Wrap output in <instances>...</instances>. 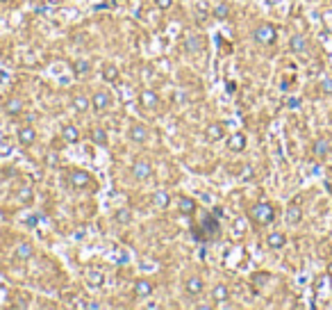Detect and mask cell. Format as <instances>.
I'll return each instance as SVG.
<instances>
[{
    "label": "cell",
    "instance_id": "1",
    "mask_svg": "<svg viewBox=\"0 0 332 310\" xmlns=\"http://www.w3.org/2000/svg\"><path fill=\"white\" fill-rule=\"evenodd\" d=\"M248 217L257 226H269V224H273V219H275V208H273L271 203H266V201H259V203H255L248 210Z\"/></svg>",
    "mask_w": 332,
    "mask_h": 310
},
{
    "label": "cell",
    "instance_id": "2",
    "mask_svg": "<svg viewBox=\"0 0 332 310\" xmlns=\"http://www.w3.org/2000/svg\"><path fill=\"white\" fill-rule=\"evenodd\" d=\"M216 235H219V219H216V214H205L203 226H200V230H194V237L200 240V242H210Z\"/></svg>",
    "mask_w": 332,
    "mask_h": 310
},
{
    "label": "cell",
    "instance_id": "3",
    "mask_svg": "<svg viewBox=\"0 0 332 310\" xmlns=\"http://www.w3.org/2000/svg\"><path fill=\"white\" fill-rule=\"evenodd\" d=\"M253 39L262 46H271V44H275V39H278V30H275V25H271V23H262V25L255 28Z\"/></svg>",
    "mask_w": 332,
    "mask_h": 310
},
{
    "label": "cell",
    "instance_id": "4",
    "mask_svg": "<svg viewBox=\"0 0 332 310\" xmlns=\"http://www.w3.org/2000/svg\"><path fill=\"white\" fill-rule=\"evenodd\" d=\"M84 283H87L89 290H100L105 285V272L91 267V269H87V274H84Z\"/></svg>",
    "mask_w": 332,
    "mask_h": 310
},
{
    "label": "cell",
    "instance_id": "5",
    "mask_svg": "<svg viewBox=\"0 0 332 310\" xmlns=\"http://www.w3.org/2000/svg\"><path fill=\"white\" fill-rule=\"evenodd\" d=\"M68 182L75 189H84V187H89V185H93V178H91L89 171L75 169V171H71V176H68Z\"/></svg>",
    "mask_w": 332,
    "mask_h": 310
},
{
    "label": "cell",
    "instance_id": "6",
    "mask_svg": "<svg viewBox=\"0 0 332 310\" xmlns=\"http://www.w3.org/2000/svg\"><path fill=\"white\" fill-rule=\"evenodd\" d=\"M132 176H135L136 180H148L152 176V164L148 162V160H144V158H139L132 164Z\"/></svg>",
    "mask_w": 332,
    "mask_h": 310
},
{
    "label": "cell",
    "instance_id": "7",
    "mask_svg": "<svg viewBox=\"0 0 332 310\" xmlns=\"http://www.w3.org/2000/svg\"><path fill=\"white\" fill-rule=\"evenodd\" d=\"M223 137H226V123L214 121L205 128V139H207V142H221Z\"/></svg>",
    "mask_w": 332,
    "mask_h": 310
},
{
    "label": "cell",
    "instance_id": "8",
    "mask_svg": "<svg viewBox=\"0 0 332 310\" xmlns=\"http://www.w3.org/2000/svg\"><path fill=\"white\" fill-rule=\"evenodd\" d=\"M139 103H141V107H144V110H155V107L159 105L157 91H152V89H141V91H139Z\"/></svg>",
    "mask_w": 332,
    "mask_h": 310
},
{
    "label": "cell",
    "instance_id": "9",
    "mask_svg": "<svg viewBox=\"0 0 332 310\" xmlns=\"http://www.w3.org/2000/svg\"><path fill=\"white\" fill-rule=\"evenodd\" d=\"M151 203L155 210H166V208L171 205V194H168L166 189H155L151 196Z\"/></svg>",
    "mask_w": 332,
    "mask_h": 310
},
{
    "label": "cell",
    "instance_id": "10",
    "mask_svg": "<svg viewBox=\"0 0 332 310\" xmlns=\"http://www.w3.org/2000/svg\"><path fill=\"white\" fill-rule=\"evenodd\" d=\"M91 105L93 110H98V112H105L112 107V96L107 94V91H96L93 96H91Z\"/></svg>",
    "mask_w": 332,
    "mask_h": 310
},
{
    "label": "cell",
    "instance_id": "11",
    "mask_svg": "<svg viewBox=\"0 0 332 310\" xmlns=\"http://www.w3.org/2000/svg\"><path fill=\"white\" fill-rule=\"evenodd\" d=\"M16 139H18L21 146H32L37 142V130L32 128V126H23V128H18V132H16Z\"/></svg>",
    "mask_w": 332,
    "mask_h": 310
},
{
    "label": "cell",
    "instance_id": "12",
    "mask_svg": "<svg viewBox=\"0 0 332 310\" xmlns=\"http://www.w3.org/2000/svg\"><path fill=\"white\" fill-rule=\"evenodd\" d=\"M152 290H155V285H152L151 280L139 278V280H135V288H132V292H135V296H139V299H148V296L152 294Z\"/></svg>",
    "mask_w": 332,
    "mask_h": 310
},
{
    "label": "cell",
    "instance_id": "13",
    "mask_svg": "<svg viewBox=\"0 0 332 310\" xmlns=\"http://www.w3.org/2000/svg\"><path fill=\"white\" fill-rule=\"evenodd\" d=\"M128 137L135 144H144L146 139H148V128H146L144 123H135V126H130Z\"/></svg>",
    "mask_w": 332,
    "mask_h": 310
},
{
    "label": "cell",
    "instance_id": "14",
    "mask_svg": "<svg viewBox=\"0 0 332 310\" xmlns=\"http://www.w3.org/2000/svg\"><path fill=\"white\" fill-rule=\"evenodd\" d=\"M178 210H180V214H184V217H191V214L198 210V203L191 196H180L178 198Z\"/></svg>",
    "mask_w": 332,
    "mask_h": 310
},
{
    "label": "cell",
    "instance_id": "15",
    "mask_svg": "<svg viewBox=\"0 0 332 310\" xmlns=\"http://www.w3.org/2000/svg\"><path fill=\"white\" fill-rule=\"evenodd\" d=\"M203 288H205V280L200 278V276H196V274H194V276H189L187 280H184V290H187L189 294H200V292H203Z\"/></svg>",
    "mask_w": 332,
    "mask_h": 310
},
{
    "label": "cell",
    "instance_id": "16",
    "mask_svg": "<svg viewBox=\"0 0 332 310\" xmlns=\"http://www.w3.org/2000/svg\"><path fill=\"white\" fill-rule=\"evenodd\" d=\"M211 299H214V303H223V306H226L227 299H230V290H227V285L216 283L214 290H211Z\"/></svg>",
    "mask_w": 332,
    "mask_h": 310
},
{
    "label": "cell",
    "instance_id": "17",
    "mask_svg": "<svg viewBox=\"0 0 332 310\" xmlns=\"http://www.w3.org/2000/svg\"><path fill=\"white\" fill-rule=\"evenodd\" d=\"M227 148L234 153H239L246 148V135L243 132H234V135L227 137Z\"/></svg>",
    "mask_w": 332,
    "mask_h": 310
},
{
    "label": "cell",
    "instance_id": "18",
    "mask_svg": "<svg viewBox=\"0 0 332 310\" xmlns=\"http://www.w3.org/2000/svg\"><path fill=\"white\" fill-rule=\"evenodd\" d=\"M285 244H287V235L285 233H271L269 237H266V246L273 249V251L285 249Z\"/></svg>",
    "mask_w": 332,
    "mask_h": 310
},
{
    "label": "cell",
    "instance_id": "19",
    "mask_svg": "<svg viewBox=\"0 0 332 310\" xmlns=\"http://www.w3.org/2000/svg\"><path fill=\"white\" fill-rule=\"evenodd\" d=\"M61 137H64L66 144H77V142L82 139V135H80V130H77L75 126H64V128H61Z\"/></svg>",
    "mask_w": 332,
    "mask_h": 310
},
{
    "label": "cell",
    "instance_id": "20",
    "mask_svg": "<svg viewBox=\"0 0 332 310\" xmlns=\"http://www.w3.org/2000/svg\"><path fill=\"white\" fill-rule=\"evenodd\" d=\"M5 112H7L9 116H18V114L23 112V98H18V96L7 98V103H5Z\"/></svg>",
    "mask_w": 332,
    "mask_h": 310
},
{
    "label": "cell",
    "instance_id": "21",
    "mask_svg": "<svg viewBox=\"0 0 332 310\" xmlns=\"http://www.w3.org/2000/svg\"><path fill=\"white\" fill-rule=\"evenodd\" d=\"M289 50L291 53H305L307 50V39L302 37V34H294V37L289 39Z\"/></svg>",
    "mask_w": 332,
    "mask_h": 310
},
{
    "label": "cell",
    "instance_id": "22",
    "mask_svg": "<svg viewBox=\"0 0 332 310\" xmlns=\"http://www.w3.org/2000/svg\"><path fill=\"white\" fill-rule=\"evenodd\" d=\"M302 221V208L301 205H289L287 208V224L289 226H298Z\"/></svg>",
    "mask_w": 332,
    "mask_h": 310
},
{
    "label": "cell",
    "instance_id": "23",
    "mask_svg": "<svg viewBox=\"0 0 332 310\" xmlns=\"http://www.w3.org/2000/svg\"><path fill=\"white\" fill-rule=\"evenodd\" d=\"M312 153H314L317 158H325V155L330 153V142H328L325 137H318L317 142H314V146H312Z\"/></svg>",
    "mask_w": 332,
    "mask_h": 310
},
{
    "label": "cell",
    "instance_id": "24",
    "mask_svg": "<svg viewBox=\"0 0 332 310\" xmlns=\"http://www.w3.org/2000/svg\"><path fill=\"white\" fill-rule=\"evenodd\" d=\"M32 256H34V246H32L30 242L16 244V258H18V260H30Z\"/></svg>",
    "mask_w": 332,
    "mask_h": 310
},
{
    "label": "cell",
    "instance_id": "25",
    "mask_svg": "<svg viewBox=\"0 0 332 310\" xmlns=\"http://www.w3.org/2000/svg\"><path fill=\"white\" fill-rule=\"evenodd\" d=\"M114 219H116V224H121V226H128L130 221H132V210H130V208H119V210L114 212Z\"/></svg>",
    "mask_w": 332,
    "mask_h": 310
},
{
    "label": "cell",
    "instance_id": "26",
    "mask_svg": "<svg viewBox=\"0 0 332 310\" xmlns=\"http://www.w3.org/2000/svg\"><path fill=\"white\" fill-rule=\"evenodd\" d=\"M184 50H187V53H198V50H200V37L187 34V39H184Z\"/></svg>",
    "mask_w": 332,
    "mask_h": 310
},
{
    "label": "cell",
    "instance_id": "27",
    "mask_svg": "<svg viewBox=\"0 0 332 310\" xmlns=\"http://www.w3.org/2000/svg\"><path fill=\"white\" fill-rule=\"evenodd\" d=\"M103 78L112 84L119 82V68L114 66V64H105V66H103Z\"/></svg>",
    "mask_w": 332,
    "mask_h": 310
},
{
    "label": "cell",
    "instance_id": "28",
    "mask_svg": "<svg viewBox=\"0 0 332 310\" xmlns=\"http://www.w3.org/2000/svg\"><path fill=\"white\" fill-rule=\"evenodd\" d=\"M16 201H21V203H32L34 201V189L32 187H21L16 192Z\"/></svg>",
    "mask_w": 332,
    "mask_h": 310
},
{
    "label": "cell",
    "instance_id": "29",
    "mask_svg": "<svg viewBox=\"0 0 332 310\" xmlns=\"http://www.w3.org/2000/svg\"><path fill=\"white\" fill-rule=\"evenodd\" d=\"M91 142H93L96 146H107V132L103 128L91 130Z\"/></svg>",
    "mask_w": 332,
    "mask_h": 310
},
{
    "label": "cell",
    "instance_id": "30",
    "mask_svg": "<svg viewBox=\"0 0 332 310\" xmlns=\"http://www.w3.org/2000/svg\"><path fill=\"white\" fill-rule=\"evenodd\" d=\"M211 14L216 16V18H221V21H223V18H227V16H230V7H227V2H216V5L211 7Z\"/></svg>",
    "mask_w": 332,
    "mask_h": 310
},
{
    "label": "cell",
    "instance_id": "31",
    "mask_svg": "<svg viewBox=\"0 0 332 310\" xmlns=\"http://www.w3.org/2000/svg\"><path fill=\"white\" fill-rule=\"evenodd\" d=\"M73 71H75L77 76L89 73V71H91V62L89 60H75V62H73Z\"/></svg>",
    "mask_w": 332,
    "mask_h": 310
},
{
    "label": "cell",
    "instance_id": "32",
    "mask_svg": "<svg viewBox=\"0 0 332 310\" xmlns=\"http://www.w3.org/2000/svg\"><path fill=\"white\" fill-rule=\"evenodd\" d=\"M89 103L91 100L87 98V96H75V98H73V107H75L77 112H87V110H89Z\"/></svg>",
    "mask_w": 332,
    "mask_h": 310
},
{
    "label": "cell",
    "instance_id": "33",
    "mask_svg": "<svg viewBox=\"0 0 332 310\" xmlns=\"http://www.w3.org/2000/svg\"><path fill=\"white\" fill-rule=\"evenodd\" d=\"M321 91L323 94H332V78H323L321 80Z\"/></svg>",
    "mask_w": 332,
    "mask_h": 310
},
{
    "label": "cell",
    "instance_id": "34",
    "mask_svg": "<svg viewBox=\"0 0 332 310\" xmlns=\"http://www.w3.org/2000/svg\"><path fill=\"white\" fill-rule=\"evenodd\" d=\"M155 5H157L159 9H171L173 7V0H155Z\"/></svg>",
    "mask_w": 332,
    "mask_h": 310
},
{
    "label": "cell",
    "instance_id": "35",
    "mask_svg": "<svg viewBox=\"0 0 332 310\" xmlns=\"http://www.w3.org/2000/svg\"><path fill=\"white\" fill-rule=\"evenodd\" d=\"M34 12H37V14H48V5H45V2H39V5H34Z\"/></svg>",
    "mask_w": 332,
    "mask_h": 310
},
{
    "label": "cell",
    "instance_id": "36",
    "mask_svg": "<svg viewBox=\"0 0 332 310\" xmlns=\"http://www.w3.org/2000/svg\"><path fill=\"white\" fill-rule=\"evenodd\" d=\"M250 176H253V166L246 164V166H243V171H241V178H243V180H248Z\"/></svg>",
    "mask_w": 332,
    "mask_h": 310
},
{
    "label": "cell",
    "instance_id": "37",
    "mask_svg": "<svg viewBox=\"0 0 332 310\" xmlns=\"http://www.w3.org/2000/svg\"><path fill=\"white\" fill-rule=\"evenodd\" d=\"M287 107H291V110L301 107V98H289V100H287Z\"/></svg>",
    "mask_w": 332,
    "mask_h": 310
},
{
    "label": "cell",
    "instance_id": "38",
    "mask_svg": "<svg viewBox=\"0 0 332 310\" xmlns=\"http://www.w3.org/2000/svg\"><path fill=\"white\" fill-rule=\"evenodd\" d=\"M227 91L232 94V91H237V82H227Z\"/></svg>",
    "mask_w": 332,
    "mask_h": 310
},
{
    "label": "cell",
    "instance_id": "39",
    "mask_svg": "<svg viewBox=\"0 0 332 310\" xmlns=\"http://www.w3.org/2000/svg\"><path fill=\"white\" fill-rule=\"evenodd\" d=\"M289 87H291V82H287V80H285V82L280 84V89H282V91H287V89H289Z\"/></svg>",
    "mask_w": 332,
    "mask_h": 310
},
{
    "label": "cell",
    "instance_id": "40",
    "mask_svg": "<svg viewBox=\"0 0 332 310\" xmlns=\"http://www.w3.org/2000/svg\"><path fill=\"white\" fill-rule=\"evenodd\" d=\"M50 2H53V5H55V2H61V0H50Z\"/></svg>",
    "mask_w": 332,
    "mask_h": 310
},
{
    "label": "cell",
    "instance_id": "41",
    "mask_svg": "<svg viewBox=\"0 0 332 310\" xmlns=\"http://www.w3.org/2000/svg\"><path fill=\"white\" fill-rule=\"evenodd\" d=\"M0 2H7V0H0Z\"/></svg>",
    "mask_w": 332,
    "mask_h": 310
}]
</instances>
